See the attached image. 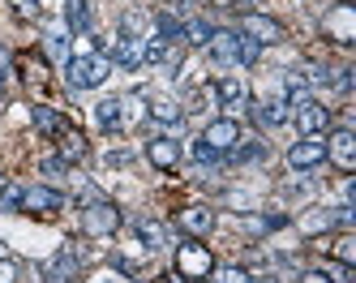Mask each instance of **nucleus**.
<instances>
[{
  "label": "nucleus",
  "instance_id": "1a4fd4ad",
  "mask_svg": "<svg viewBox=\"0 0 356 283\" xmlns=\"http://www.w3.org/2000/svg\"><path fill=\"white\" fill-rule=\"evenodd\" d=\"M322 159H326V142H322V134H314V138H300V142L288 150V168H292V172L322 168Z\"/></svg>",
  "mask_w": 356,
  "mask_h": 283
},
{
  "label": "nucleus",
  "instance_id": "a19ab883",
  "mask_svg": "<svg viewBox=\"0 0 356 283\" xmlns=\"http://www.w3.org/2000/svg\"><path fill=\"white\" fill-rule=\"evenodd\" d=\"M193 283H207V279H193Z\"/></svg>",
  "mask_w": 356,
  "mask_h": 283
},
{
  "label": "nucleus",
  "instance_id": "bb28decb",
  "mask_svg": "<svg viewBox=\"0 0 356 283\" xmlns=\"http://www.w3.org/2000/svg\"><path fill=\"white\" fill-rule=\"evenodd\" d=\"M300 227L314 236V232H330V227H339V223H335V211H309V215H300Z\"/></svg>",
  "mask_w": 356,
  "mask_h": 283
},
{
  "label": "nucleus",
  "instance_id": "aec40b11",
  "mask_svg": "<svg viewBox=\"0 0 356 283\" xmlns=\"http://www.w3.org/2000/svg\"><path fill=\"white\" fill-rule=\"evenodd\" d=\"M95 120L104 129H124V99H104L95 103Z\"/></svg>",
  "mask_w": 356,
  "mask_h": 283
},
{
  "label": "nucleus",
  "instance_id": "c756f323",
  "mask_svg": "<svg viewBox=\"0 0 356 283\" xmlns=\"http://www.w3.org/2000/svg\"><path fill=\"white\" fill-rule=\"evenodd\" d=\"M9 9H13L17 22H39V17H43V5H39V0H9Z\"/></svg>",
  "mask_w": 356,
  "mask_h": 283
},
{
  "label": "nucleus",
  "instance_id": "c9c22d12",
  "mask_svg": "<svg viewBox=\"0 0 356 283\" xmlns=\"http://www.w3.org/2000/svg\"><path fill=\"white\" fill-rule=\"evenodd\" d=\"M0 283H17V262L13 257H0Z\"/></svg>",
  "mask_w": 356,
  "mask_h": 283
},
{
  "label": "nucleus",
  "instance_id": "ddd939ff",
  "mask_svg": "<svg viewBox=\"0 0 356 283\" xmlns=\"http://www.w3.org/2000/svg\"><path fill=\"white\" fill-rule=\"evenodd\" d=\"M202 142H207L211 150H219V154H227V150L241 142V124H236V120H227V116H223V120H211V124H207V134H202Z\"/></svg>",
  "mask_w": 356,
  "mask_h": 283
},
{
  "label": "nucleus",
  "instance_id": "f8f14e48",
  "mask_svg": "<svg viewBox=\"0 0 356 283\" xmlns=\"http://www.w3.org/2000/svg\"><path fill=\"white\" fill-rule=\"evenodd\" d=\"M56 154H60L65 163H82L86 154H90L86 134H82V129H73V124H60V134H56Z\"/></svg>",
  "mask_w": 356,
  "mask_h": 283
},
{
  "label": "nucleus",
  "instance_id": "dca6fc26",
  "mask_svg": "<svg viewBox=\"0 0 356 283\" xmlns=\"http://www.w3.org/2000/svg\"><path fill=\"white\" fill-rule=\"evenodd\" d=\"M176 223H181L189 236H207L215 227V211L211 206H185V211H176Z\"/></svg>",
  "mask_w": 356,
  "mask_h": 283
},
{
  "label": "nucleus",
  "instance_id": "e433bc0d",
  "mask_svg": "<svg viewBox=\"0 0 356 283\" xmlns=\"http://www.w3.org/2000/svg\"><path fill=\"white\" fill-rule=\"evenodd\" d=\"M39 172H43V176H60V172H65V159H60V154H52V159L39 163Z\"/></svg>",
  "mask_w": 356,
  "mask_h": 283
},
{
  "label": "nucleus",
  "instance_id": "ea45409f",
  "mask_svg": "<svg viewBox=\"0 0 356 283\" xmlns=\"http://www.w3.org/2000/svg\"><path fill=\"white\" fill-rule=\"evenodd\" d=\"M0 95H5V77H0Z\"/></svg>",
  "mask_w": 356,
  "mask_h": 283
},
{
  "label": "nucleus",
  "instance_id": "423d86ee",
  "mask_svg": "<svg viewBox=\"0 0 356 283\" xmlns=\"http://www.w3.org/2000/svg\"><path fill=\"white\" fill-rule=\"evenodd\" d=\"M241 35L253 39L258 47H270V43H284V26L275 17H266V13H245L241 17Z\"/></svg>",
  "mask_w": 356,
  "mask_h": 283
},
{
  "label": "nucleus",
  "instance_id": "7ed1b4c3",
  "mask_svg": "<svg viewBox=\"0 0 356 283\" xmlns=\"http://www.w3.org/2000/svg\"><path fill=\"white\" fill-rule=\"evenodd\" d=\"M104 56L116 60L120 69L146 65V35H116V39H104Z\"/></svg>",
  "mask_w": 356,
  "mask_h": 283
},
{
  "label": "nucleus",
  "instance_id": "20e7f679",
  "mask_svg": "<svg viewBox=\"0 0 356 283\" xmlns=\"http://www.w3.org/2000/svg\"><path fill=\"white\" fill-rule=\"evenodd\" d=\"M78 270H82L78 245H60V249L43 262V279H52V283H73V279H78Z\"/></svg>",
  "mask_w": 356,
  "mask_h": 283
},
{
  "label": "nucleus",
  "instance_id": "393cba45",
  "mask_svg": "<svg viewBox=\"0 0 356 283\" xmlns=\"http://www.w3.org/2000/svg\"><path fill=\"white\" fill-rule=\"evenodd\" d=\"M43 51H47V60L69 65V39H65L60 31H47V39H43Z\"/></svg>",
  "mask_w": 356,
  "mask_h": 283
},
{
  "label": "nucleus",
  "instance_id": "58836bf2",
  "mask_svg": "<svg viewBox=\"0 0 356 283\" xmlns=\"http://www.w3.org/2000/svg\"><path fill=\"white\" fill-rule=\"evenodd\" d=\"M211 5H236V0H211Z\"/></svg>",
  "mask_w": 356,
  "mask_h": 283
},
{
  "label": "nucleus",
  "instance_id": "f704fd0d",
  "mask_svg": "<svg viewBox=\"0 0 356 283\" xmlns=\"http://www.w3.org/2000/svg\"><path fill=\"white\" fill-rule=\"evenodd\" d=\"M193 159H197V163H219V159H223V154H219V150H211L207 142H202V138H197V142H193Z\"/></svg>",
  "mask_w": 356,
  "mask_h": 283
},
{
  "label": "nucleus",
  "instance_id": "0eeeda50",
  "mask_svg": "<svg viewBox=\"0 0 356 283\" xmlns=\"http://www.w3.org/2000/svg\"><path fill=\"white\" fill-rule=\"evenodd\" d=\"M120 227V211L112 202H90L86 211H82V232L86 236H108V232Z\"/></svg>",
  "mask_w": 356,
  "mask_h": 283
},
{
  "label": "nucleus",
  "instance_id": "9d476101",
  "mask_svg": "<svg viewBox=\"0 0 356 283\" xmlns=\"http://www.w3.org/2000/svg\"><path fill=\"white\" fill-rule=\"evenodd\" d=\"M65 206V197L56 189H47V185H31V189H22V211L26 215H56Z\"/></svg>",
  "mask_w": 356,
  "mask_h": 283
},
{
  "label": "nucleus",
  "instance_id": "2eb2a0df",
  "mask_svg": "<svg viewBox=\"0 0 356 283\" xmlns=\"http://www.w3.org/2000/svg\"><path fill=\"white\" fill-rule=\"evenodd\" d=\"M207 47H211V60L215 65H236L241 60V35L236 31H215Z\"/></svg>",
  "mask_w": 356,
  "mask_h": 283
},
{
  "label": "nucleus",
  "instance_id": "6e6552de",
  "mask_svg": "<svg viewBox=\"0 0 356 283\" xmlns=\"http://www.w3.org/2000/svg\"><path fill=\"white\" fill-rule=\"evenodd\" d=\"M322 142H326V159L335 163L339 172L356 168V134H352V129H335V134L322 138Z\"/></svg>",
  "mask_w": 356,
  "mask_h": 283
},
{
  "label": "nucleus",
  "instance_id": "f3484780",
  "mask_svg": "<svg viewBox=\"0 0 356 283\" xmlns=\"http://www.w3.org/2000/svg\"><path fill=\"white\" fill-rule=\"evenodd\" d=\"M211 90H215V99L223 103V108H241V103L249 99V86H245V77H236V73L219 77V82H215Z\"/></svg>",
  "mask_w": 356,
  "mask_h": 283
},
{
  "label": "nucleus",
  "instance_id": "412c9836",
  "mask_svg": "<svg viewBox=\"0 0 356 283\" xmlns=\"http://www.w3.org/2000/svg\"><path fill=\"white\" fill-rule=\"evenodd\" d=\"M146 116L150 120H159V124H181V103H172V99H155V103H150V108H146Z\"/></svg>",
  "mask_w": 356,
  "mask_h": 283
},
{
  "label": "nucleus",
  "instance_id": "39448f33",
  "mask_svg": "<svg viewBox=\"0 0 356 283\" xmlns=\"http://www.w3.org/2000/svg\"><path fill=\"white\" fill-rule=\"evenodd\" d=\"M292 120H296V129H300L305 138H314V134H326V124H330V108H322V103H318V99H309V95H300V99H296Z\"/></svg>",
  "mask_w": 356,
  "mask_h": 283
},
{
  "label": "nucleus",
  "instance_id": "c85d7f7f",
  "mask_svg": "<svg viewBox=\"0 0 356 283\" xmlns=\"http://www.w3.org/2000/svg\"><path fill=\"white\" fill-rule=\"evenodd\" d=\"M211 22H202V17H193V22H185V35L181 39H189V43H197V47H207L211 43Z\"/></svg>",
  "mask_w": 356,
  "mask_h": 283
},
{
  "label": "nucleus",
  "instance_id": "f257e3e1",
  "mask_svg": "<svg viewBox=\"0 0 356 283\" xmlns=\"http://www.w3.org/2000/svg\"><path fill=\"white\" fill-rule=\"evenodd\" d=\"M65 73H69V86L73 90H95V86L108 82L112 60L104 56V51H82V56H69Z\"/></svg>",
  "mask_w": 356,
  "mask_h": 283
},
{
  "label": "nucleus",
  "instance_id": "f03ea898",
  "mask_svg": "<svg viewBox=\"0 0 356 283\" xmlns=\"http://www.w3.org/2000/svg\"><path fill=\"white\" fill-rule=\"evenodd\" d=\"M176 275H181L185 283H193V279H211V275H215V257H211V249L197 245V241L176 245Z\"/></svg>",
  "mask_w": 356,
  "mask_h": 283
},
{
  "label": "nucleus",
  "instance_id": "72a5a7b5",
  "mask_svg": "<svg viewBox=\"0 0 356 283\" xmlns=\"http://www.w3.org/2000/svg\"><path fill=\"white\" fill-rule=\"evenodd\" d=\"M236 35H241V31H236ZM258 56H262V47L253 43V39H245V35H241V60H236V65H253Z\"/></svg>",
  "mask_w": 356,
  "mask_h": 283
},
{
  "label": "nucleus",
  "instance_id": "4c0bfd02",
  "mask_svg": "<svg viewBox=\"0 0 356 283\" xmlns=\"http://www.w3.org/2000/svg\"><path fill=\"white\" fill-rule=\"evenodd\" d=\"M5 73H13V51L0 43V77H5Z\"/></svg>",
  "mask_w": 356,
  "mask_h": 283
},
{
  "label": "nucleus",
  "instance_id": "b1692460",
  "mask_svg": "<svg viewBox=\"0 0 356 283\" xmlns=\"http://www.w3.org/2000/svg\"><path fill=\"white\" fill-rule=\"evenodd\" d=\"M330 257H335L339 266H352L356 262V236H352V232H343V236L330 241Z\"/></svg>",
  "mask_w": 356,
  "mask_h": 283
},
{
  "label": "nucleus",
  "instance_id": "6ab92c4d",
  "mask_svg": "<svg viewBox=\"0 0 356 283\" xmlns=\"http://www.w3.org/2000/svg\"><path fill=\"white\" fill-rule=\"evenodd\" d=\"M65 22H69V31H73V35H86L90 26H95L90 0H65Z\"/></svg>",
  "mask_w": 356,
  "mask_h": 283
},
{
  "label": "nucleus",
  "instance_id": "a211bd4d",
  "mask_svg": "<svg viewBox=\"0 0 356 283\" xmlns=\"http://www.w3.org/2000/svg\"><path fill=\"white\" fill-rule=\"evenodd\" d=\"M134 232H138V241H142V249H146V253L168 249V227H163L159 219H138V223H134Z\"/></svg>",
  "mask_w": 356,
  "mask_h": 283
},
{
  "label": "nucleus",
  "instance_id": "9b49d317",
  "mask_svg": "<svg viewBox=\"0 0 356 283\" xmlns=\"http://www.w3.org/2000/svg\"><path fill=\"white\" fill-rule=\"evenodd\" d=\"M322 31L335 39V43H352V39H356V26H352V0H343V5H335V9L322 17Z\"/></svg>",
  "mask_w": 356,
  "mask_h": 283
},
{
  "label": "nucleus",
  "instance_id": "4468645a",
  "mask_svg": "<svg viewBox=\"0 0 356 283\" xmlns=\"http://www.w3.org/2000/svg\"><path fill=\"white\" fill-rule=\"evenodd\" d=\"M146 159L155 163L159 172H172L176 163H181V142H176V138H150L146 142Z\"/></svg>",
  "mask_w": 356,
  "mask_h": 283
},
{
  "label": "nucleus",
  "instance_id": "2f4dec72",
  "mask_svg": "<svg viewBox=\"0 0 356 283\" xmlns=\"http://www.w3.org/2000/svg\"><path fill=\"white\" fill-rule=\"evenodd\" d=\"M0 211H22V189H17V185H5V189H0Z\"/></svg>",
  "mask_w": 356,
  "mask_h": 283
},
{
  "label": "nucleus",
  "instance_id": "473e14b6",
  "mask_svg": "<svg viewBox=\"0 0 356 283\" xmlns=\"http://www.w3.org/2000/svg\"><path fill=\"white\" fill-rule=\"evenodd\" d=\"M215 283H253V275H249V270H241V266H223Z\"/></svg>",
  "mask_w": 356,
  "mask_h": 283
},
{
  "label": "nucleus",
  "instance_id": "cd10ccee",
  "mask_svg": "<svg viewBox=\"0 0 356 283\" xmlns=\"http://www.w3.org/2000/svg\"><path fill=\"white\" fill-rule=\"evenodd\" d=\"M262 154H266V146H262L258 138H253V142H236L232 150H227V159H236V163H249V159H262Z\"/></svg>",
  "mask_w": 356,
  "mask_h": 283
},
{
  "label": "nucleus",
  "instance_id": "a878e982",
  "mask_svg": "<svg viewBox=\"0 0 356 283\" xmlns=\"http://www.w3.org/2000/svg\"><path fill=\"white\" fill-rule=\"evenodd\" d=\"M352 266H314L309 275H305V283H348Z\"/></svg>",
  "mask_w": 356,
  "mask_h": 283
},
{
  "label": "nucleus",
  "instance_id": "7c9ffc66",
  "mask_svg": "<svg viewBox=\"0 0 356 283\" xmlns=\"http://www.w3.org/2000/svg\"><path fill=\"white\" fill-rule=\"evenodd\" d=\"M155 26H159V39H168V43L185 35V22H176L172 13H159V17H155Z\"/></svg>",
  "mask_w": 356,
  "mask_h": 283
},
{
  "label": "nucleus",
  "instance_id": "5701e85b",
  "mask_svg": "<svg viewBox=\"0 0 356 283\" xmlns=\"http://www.w3.org/2000/svg\"><path fill=\"white\" fill-rule=\"evenodd\" d=\"M31 120H35V129L39 134H60V124H65V116L56 112V108H31Z\"/></svg>",
  "mask_w": 356,
  "mask_h": 283
},
{
  "label": "nucleus",
  "instance_id": "4be33fe9",
  "mask_svg": "<svg viewBox=\"0 0 356 283\" xmlns=\"http://www.w3.org/2000/svg\"><path fill=\"white\" fill-rule=\"evenodd\" d=\"M258 120L270 124V129H275V124H288V103H284V99H262V103H258Z\"/></svg>",
  "mask_w": 356,
  "mask_h": 283
}]
</instances>
